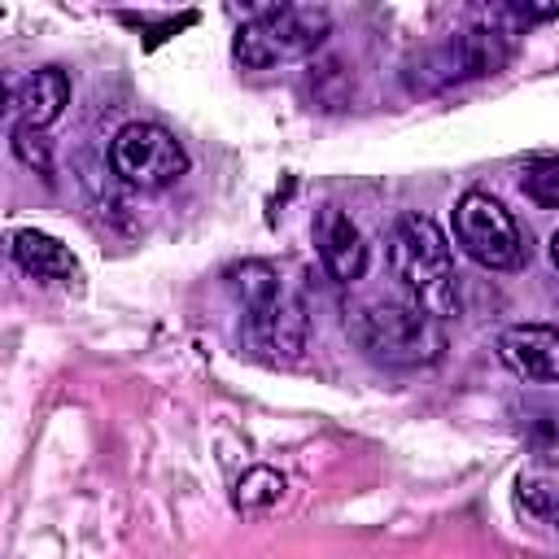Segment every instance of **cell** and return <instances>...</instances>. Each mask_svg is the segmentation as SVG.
Returning <instances> with one entry per match:
<instances>
[{"label": "cell", "mask_w": 559, "mask_h": 559, "mask_svg": "<svg viewBox=\"0 0 559 559\" xmlns=\"http://www.w3.org/2000/svg\"><path fill=\"white\" fill-rule=\"evenodd\" d=\"M13 148H17V157H22L26 166L48 170V153H44V144H39V135H35L31 127H13Z\"/></svg>", "instance_id": "obj_15"}, {"label": "cell", "mask_w": 559, "mask_h": 559, "mask_svg": "<svg viewBox=\"0 0 559 559\" xmlns=\"http://www.w3.org/2000/svg\"><path fill=\"white\" fill-rule=\"evenodd\" d=\"M507 57H511L507 31H498V26H472V31L450 35V39L437 44L432 52H424V61H419L415 70H419V83L445 87V83L498 74V70L507 66Z\"/></svg>", "instance_id": "obj_7"}, {"label": "cell", "mask_w": 559, "mask_h": 559, "mask_svg": "<svg viewBox=\"0 0 559 559\" xmlns=\"http://www.w3.org/2000/svg\"><path fill=\"white\" fill-rule=\"evenodd\" d=\"M520 188H524L528 201H537L546 210H559V157H533L520 170Z\"/></svg>", "instance_id": "obj_13"}, {"label": "cell", "mask_w": 559, "mask_h": 559, "mask_svg": "<svg viewBox=\"0 0 559 559\" xmlns=\"http://www.w3.org/2000/svg\"><path fill=\"white\" fill-rule=\"evenodd\" d=\"M520 507L546 524H559V480L555 476H520Z\"/></svg>", "instance_id": "obj_14"}, {"label": "cell", "mask_w": 559, "mask_h": 559, "mask_svg": "<svg viewBox=\"0 0 559 559\" xmlns=\"http://www.w3.org/2000/svg\"><path fill=\"white\" fill-rule=\"evenodd\" d=\"M328 31L332 13L323 4H258L245 9V26L236 31V57L249 70H271L323 48Z\"/></svg>", "instance_id": "obj_4"}, {"label": "cell", "mask_w": 559, "mask_h": 559, "mask_svg": "<svg viewBox=\"0 0 559 559\" xmlns=\"http://www.w3.org/2000/svg\"><path fill=\"white\" fill-rule=\"evenodd\" d=\"M349 341L384 367H428L445 354V328L415 301H358L345 310Z\"/></svg>", "instance_id": "obj_1"}, {"label": "cell", "mask_w": 559, "mask_h": 559, "mask_svg": "<svg viewBox=\"0 0 559 559\" xmlns=\"http://www.w3.org/2000/svg\"><path fill=\"white\" fill-rule=\"evenodd\" d=\"M314 245H319L323 271L332 280L349 284V280H358L367 271V240H362L358 223L345 210H336V205L319 210V218H314Z\"/></svg>", "instance_id": "obj_9"}, {"label": "cell", "mask_w": 559, "mask_h": 559, "mask_svg": "<svg viewBox=\"0 0 559 559\" xmlns=\"http://www.w3.org/2000/svg\"><path fill=\"white\" fill-rule=\"evenodd\" d=\"M389 266L411 293L415 306L428 314H450L459 297V275H454V253L445 231L428 214H402L389 231Z\"/></svg>", "instance_id": "obj_2"}, {"label": "cell", "mask_w": 559, "mask_h": 559, "mask_svg": "<svg viewBox=\"0 0 559 559\" xmlns=\"http://www.w3.org/2000/svg\"><path fill=\"white\" fill-rule=\"evenodd\" d=\"M498 358L542 384H559V323H511L498 332Z\"/></svg>", "instance_id": "obj_8"}, {"label": "cell", "mask_w": 559, "mask_h": 559, "mask_svg": "<svg viewBox=\"0 0 559 559\" xmlns=\"http://www.w3.org/2000/svg\"><path fill=\"white\" fill-rule=\"evenodd\" d=\"M109 166H114V175L122 183H131L140 192H162L188 170V153L166 127L127 122L109 140Z\"/></svg>", "instance_id": "obj_6"}, {"label": "cell", "mask_w": 559, "mask_h": 559, "mask_svg": "<svg viewBox=\"0 0 559 559\" xmlns=\"http://www.w3.org/2000/svg\"><path fill=\"white\" fill-rule=\"evenodd\" d=\"M502 13L515 17V22H542V17H555L559 13V0H546V4H507Z\"/></svg>", "instance_id": "obj_16"}, {"label": "cell", "mask_w": 559, "mask_h": 559, "mask_svg": "<svg viewBox=\"0 0 559 559\" xmlns=\"http://www.w3.org/2000/svg\"><path fill=\"white\" fill-rule=\"evenodd\" d=\"M550 262H555V266H559V231H555V236H550Z\"/></svg>", "instance_id": "obj_17"}, {"label": "cell", "mask_w": 559, "mask_h": 559, "mask_svg": "<svg viewBox=\"0 0 559 559\" xmlns=\"http://www.w3.org/2000/svg\"><path fill=\"white\" fill-rule=\"evenodd\" d=\"M454 240L485 271H520L528 262V236L511 210L489 192H463L454 205Z\"/></svg>", "instance_id": "obj_5"}, {"label": "cell", "mask_w": 559, "mask_h": 559, "mask_svg": "<svg viewBox=\"0 0 559 559\" xmlns=\"http://www.w3.org/2000/svg\"><path fill=\"white\" fill-rule=\"evenodd\" d=\"M280 498H284V476H280L275 467H249V472L236 480V489H231V502H236V511H245V515H258V511L275 507Z\"/></svg>", "instance_id": "obj_12"}, {"label": "cell", "mask_w": 559, "mask_h": 559, "mask_svg": "<svg viewBox=\"0 0 559 559\" xmlns=\"http://www.w3.org/2000/svg\"><path fill=\"white\" fill-rule=\"evenodd\" d=\"M9 253H13V262H17L26 275H35V280H74V275H79L74 253H70L57 236L35 231V227H17V231L9 236Z\"/></svg>", "instance_id": "obj_11"}, {"label": "cell", "mask_w": 559, "mask_h": 559, "mask_svg": "<svg viewBox=\"0 0 559 559\" xmlns=\"http://www.w3.org/2000/svg\"><path fill=\"white\" fill-rule=\"evenodd\" d=\"M70 105V79L66 70L57 66H44V70H31L22 83H13V114H17V127H31V131H44L52 127Z\"/></svg>", "instance_id": "obj_10"}, {"label": "cell", "mask_w": 559, "mask_h": 559, "mask_svg": "<svg viewBox=\"0 0 559 559\" xmlns=\"http://www.w3.org/2000/svg\"><path fill=\"white\" fill-rule=\"evenodd\" d=\"M227 288L236 293L240 310H245V332L258 349L266 354H297L306 341V310L297 301V293L284 284V275L271 262H236L227 271Z\"/></svg>", "instance_id": "obj_3"}]
</instances>
